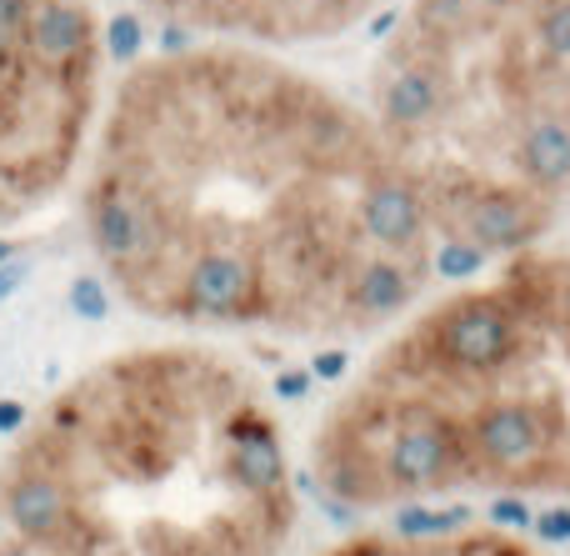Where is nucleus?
I'll use <instances>...</instances> for the list:
<instances>
[{
    "instance_id": "14",
    "label": "nucleus",
    "mask_w": 570,
    "mask_h": 556,
    "mask_svg": "<svg viewBox=\"0 0 570 556\" xmlns=\"http://www.w3.org/2000/svg\"><path fill=\"white\" fill-rule=\"evenodd\" d=\"M70 306H76V316L100 321L110 311V296H106V286H100L96 276H76V286H70Z\"/></svg>"
},
{
    "instance_id": "15",
    "label": "nucleus",
    "mask_w": 570,
    "mask_h": 556,
    "mask_svg": "<svg viewBox=\"0 0 570 556\" xmlns=\"http://www.w3.org/2000/svg\"><path fill=\"white\" fill-rule=\"evenodd\" d=\"M110 56L116 60H136L140 56V26L130 16H120L116 26H110Z\"/></svg>"
},
{
    "instance_id": "13",
    "label": "nucleus",
    "mask_w": 570,
    "mask_h": 556,
    "mask_svg": "<svg viewBox=\"0 0 570 556\" xmlns=\"http://www.w3.org/2000/svg\"><path fill=\"white\" fill-rule=\"evenodd\" d=\"M485 266V251L475 246V241H445L441 256H435V271H441L445 281H461V276H475V271Z\"/></svg>"
},
{
    "instance_id": "19",
    "label": "nucleus",
    "mask_w": 570,
    "mask_h": 556,
    "mask_svg": "<svg viewBox=\"0 0 570 556\" xmlns=\"http://www.w3.org/2000/svg\"><path fill=\"white\" fill-rule=\"evenodd\" d=\"M311 377H321V381L345 377V351H321V357L311 361Z\"/></svg>"
},
{
    "instance_id": "4",
    "label": "nucleus",
    "mask_w": 570,
    "mask_h": 556,
    "mask_svg": "<svg viewBox=\"0 0 570 556\" xmlns=\"http://www.w3.org/2000/svg\"><path fill=\"white\" fill-rule=\"evenodd\" d=\"M381 467H385V477H391V487H401V491L441 487V481L455 477V467H461V441H455V431L445 427V421L411 417L395 427Z\"/></svg>"
},
{
    "instance_id": "9",
    "label": "nucleus",
    "mask_w": 570,
    "mask_h": 556,
    "mask_svg": "<svg viewBox=\"0 0 570 556\" xmlns=\"http://www.w3.org/2000/svg\"><path fill=\"white\" fill-rule=\"evenodd\" d=\"M250 427H230V461H226V471H230V481H236L240 491H256V497H276L281 491V481H285V467H281V447H276V437H271V427L266 421H256V417H246Z\"/></svg>"
},
{
    "instance_id": "1",
    "label": "nucleus",
    "mask_w": 570,
    "mask_h": 556,
    "mask_svg": "<svg viewBox=\"0 0 570 556\" xmlns=\"http://www.w3.org/2000/svg\"><path fill=\"white\" fill-rule=\"evenodd\" d=\"M96 86L90 0H0V226L40 211L70 181Z\"/></svg>"
},
{
    "instance_id": "2",
    "label": "nucleus",
    "mask_w": 570,
    "mask_h": 556,
    "mask_svg": "<svg viewBox=\"0 0 570 556\" xmlns=\"http://www.w3.org/2000/svg\"><path fill=\"white\" fill-rule=\"evenodd\" d=\"M435 357L451 371H471V377H491V371L511 367V357L521 351V331L505 306H495L491 296L455 301L435 316L431 326Z\"/></svg>"
},
{
    "instance_id": "23",
    "label": "nucleus",
    "mask_w": 570,
    "mask_h": 556,
    "mask_svg": "<svg viewBox=\"0 0 570 556\" xmlns=\"http://www.w3.org/2000/svg\"><path fill=\"white\" fill-rule=\"evenodd\" d=\"M561 306H566V316H570V286H566V296H561Z\"/></svg>"
},
{
    "instance_id": "6",
    "label": "nucleus",
    "mask_w": 570,
    "mask_h": 556,
    "mask_svg": "<svg viewBox=\"0 0 570 556\" xmlns=\"http://www.w3.org/2000/svg\"><path fill=\"white\" fill-rule=\"evenodd\" d=\"M361 231L381 246H411L425 226V206L405 176H371L361 191V211H355Z\"/></svg>"
},
{
    "instance_id": "7",
    "label": "nucleus",
    "mask_w": 570,
    "mask_h": 556,
    "mask_svg": "<svg viewBox=\"0 0 570 556\" xmlns=\"http://www.w3.org/2000/svg\"><path fill=\"white\" fill-rule=\"evenodd\" d=\"M541 226L546 221L535 216V206L521 196V191L491 186L465 206V236H471L481 251H521Z\"/></svg>"
},
{
    "instance_id": "11",
    "label": "nucleus",
    "mask_w": 570,
    "mask_h": 556,
    "mask_svg": "<svg viewBox=\"0 0 570 556\" xmlns=\"http://www.w3.org/2000/svg\"><path fill=\"white\" fill-rule=\"evenodd\" d=\"M345 301L355 316H391L411 301V276L395 261H361L351 286H345Z\"/></svg>"
},
{
    "instance_id": "12",
    "label": "nucleus",
    "mask_w": 570,
    "mask_h": 556,
    "mask_svg": "<svg viewBox=\"0 0 570 556\" xmlns=\"http://www.w3.org/2000/svg\"><path fill=\"white\" fill-rule=\"evenodd\" d=\"M465 517H471L465 507L431 511L425 501H415V507H405L401 517H395V531H401L405 542H425V537H445V531H461V527H465Z\"/></svg>"
},
{
    "instance_id": "5",
    "label": "nucleus",
    "mask_w": 570,
    "mask_h": 556,
    "mask_svg": "<svg viewBox=\"0 0 570 556\" xmlns=\"http://www.w3.org/2000/svg\"><path fill=\"white\" fill-rule=\"evenodd\" d=\"M471 447L491 467H525L546 451V421L531 401H491L471 417Z\"/></svg>"
},
{
    "instance_id": "22",
    "label": "nucleus",
    "mask_w": 570,
    "mask_h": 556,
    "mask_svg": "<svg viewBox=\"0 0 570 556\" xmlns=\"http://www.w3.org/2000/svg\"><path fill=\"white\" fill-rule=\"evenodd\" d=\"M355 556H411V552H401V547H361Z\"/></svg>"
},
{
    "instance_id": "8",
    "label": "nucleus",
    "mask_w": 570,
    "mask_h": 556,
    "mask_svg": "<svg viewBox=\"0 0 570 556\" xmlns=\"http://www.w3.org/2000/svg\"><path fill=\"white\" fill-rule=\"evenodd\" d=\"M445 110V80L431 60H405L381 90V116L391 130H421Z\"/></svg>"
},
{
    "instance_id": "20",
    "label": "nucleus",
    "mask_w": 570,
    "mask_h": 556,
    "mask_svg": "<svg viewBox=\"0 0 570 556\" xmlns=\"http://www.w3.org/2000/svg\"><path fill=\"white\" fill-rule=\"evenodd\" d=\"M30 276V266H26V261H0V301H6V296H16V291H20V281H26Z\"/></svg>"
},
{
    "instance_id": "10",
    "label": "nucleus",
    "mask_w": 570,
    "mask_h": 556,
    "mask_svg": "<svg viewBox=\"0 0 570 556\" xmlns=\"http://www.w3.org/2000/svg\"><path fill=\"white\" fill-rule=\"evenodd\" d=\"M521 170L535 181V186L556 191L570 181V126L566 120H531L521 136Z\"/></svg>"
},
{
    "instance_id": "17",
    "label": "nucleus",
    "mask_w": 570,
    "mask_h": 556,
    "mask_svg": "<svg viewBox=\"0 0 570 556\" xmlns=\"http://www.w3.org/2000/svg\"><path fill=\"white\" fill-rule=\"evenodd\" d=\"M491 521L495 527H531V511H525V501L501 497V501H491Z\"/></svg>"
},
{
    "instance_id": "18",
    "label": "nucleus",
    "mask_w": 570,
    "mask_h": 556,
    "mask_svg": "<svg viewBox=\"0 0 570 556\" xmlns=\"http://www.w3.org/2000/svg\"><path fill=\"white\" fill-rule=\"evenodd\" d=\"M305 391H311V371H281V377H276V397L301 401Z\"/></svg>"
},
{
    "instance_id": "21",
    "label": "nucleus",
    "mask_w": 570,
    "mask_h": 556,
    "mask_svg": "<svg viewBox=\"0 0 570 556\" xmlns=\"http://www.w3.org/2000/svg\"><path fill=\"white\" fill-rule=\"evenodd\" d=\"M26 427V407L20 401H0V431H20Z\"/></svg>"
},
{
    "instance_id": "3",
    "label": "nucleus",
    "mask_w": 570,
    "mask_h": 556,
    "mask_svg": "<svg viewBox=\"0 0 570 556\" xmlns=\"http://www.w3.org/2000/svg\"><path fill=\"white\" fill-rule=\"evenodd\" d=\"M176 20H206V26H250V30H325L345 26L371 0H150Z\"/></svg>"
},
{
    "instance_id": "16",
    "label": "nucleus",
    "mask_w": 570,
    "mask_h": 556,
    "mask_svg": "<svg viewBox=\"0 0 570 556\" xmlns=\"http://www.w3.org/2000/svg\"><path fill=\"white\" fill-rule=\"evenodd\" d=\"M531 527H535V537H541V542H570V511H566V507L541 511Z\"/></svg>"
}]
</instances>
